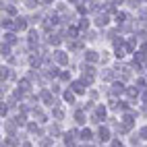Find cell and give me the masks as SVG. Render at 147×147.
I'll return each instance as SVG.
<instances>
[{
    "label": "cell",
    "mask_w": 147,
    "mask_h": 147,
    "mask_svg": "<svg viewBox=\"0 0 147 147\" xmlns=\"http://www.w3.org/2000/svg\"><path fill=\"white\" fill-rule=\"evenodd\" d=\"M40 100H42L44 104H50V106H56V104H58L54 97H52V93H50V91H42V93H40Z\"/></svg>",
    "instance_id": "6da1fadb"
},
{
    "label": "cell",
    "mask_w": 147,
    "mask_h": 147,
    "mask_svg": "<svg viewBox=\"0 0 147 147\" xmlns=\"http://www.w3.org/2000/svg\"><path fill=\"white\" fill-rule=\"evenodd\" d=\"M104 118H106V108L104 106H97L95 108V114H93V120L95 122H102Z\"/></svg>",
    "instance_id": "7a4b0ae2"
},
{
    "label": "cell",
    "mask_w": 147,
    "mask_h": 147,
    "mask_svg": "<svg viewBox=\"0 0 147 147\" xmlns=\"http://www.w3.org/2000/svg\"><path fill=\"white\" fill-rule=\"evenodd\" d=\"M122 91H124V85H122V83H114L112 89H110V97H116V95L122 93Z\"/></svg>",
    "instance_id": "3957f363"
},
{
    "label": "cell",
    "mask_w": 147,
    "mask_h": 147,
    "mask_svg": "<svg viewBox=\"0 0 147 147\" xmlns=\"http://www.w3.org/2000/svg\"><path fill=\"white\" fill-rule=\"evenodd\" d=\"M54 60H56L58 64H66V62H68V56H66L64 52H54Z\"/></svg>",
    "instance_id": "277c9868"
},
{
    "label": "cell",
    "mask_w": 147,
    "mask_h": 147,
    "mask_svg": "<svg viewBox=\"0 0 147 147\" xmlns=\"http://www.w3.org/2000/svg\"><path fill=\"white\" fill-rule=\"evenodd\" d=\"M108 21H110V19H108V15H106V13H100V15H97V17H95V23H97V25H100V27H104V25H108Z\"/></svg>",
    "instance_id": "5b68a950"
},
{
    "label": "cell",
    "mask_w": 147,
    "mask_h": 147,
    "mask_svg": "<svg viewBox=\"0 0 147 147\" xmlns=\"http://www.w3.org/2000/svg\"><path fill=\"white\" fill-rule=\"evenodd\" d=\"M29 64H31L33 68H37V66L42 64V56H37V54H31V56H29Z\"/></svg>",
    "instance_id": "8992f818"
},
{
    "label": "cell",
    "mask_w": 147,
    "mask_h": 147,
    "mask_svg": "<svg viewBox=\"0 0 147 147\" xmlns=\"http://www.w3.org/2000/svg\"><path fill=\"white\" fill-rule=\"evenodd\" d=\"M97 137H100L102 141H108V139H110V131H108L106 126H100V131H97Z\"/></svg>",
    "instance_id": "52a82bcc"
},
{
    "label": "cell",
    "mask_w": 147,
    "mask_h": 147,
    "mask_svg": "<svg viewBox=\"0 0 147 147\" xmlns=\"http://www.w3.org/2000/svg\"><path fill=\"white\" fill-rule=\"evenodd\" d=\"M85 91V83L83 81H75L73 83V93H83Z\"/></svg>",
    "instance_id": "ba28073f"
},
{
    "label": "cell",
    "mask_w": 147,
    "mask_h": 147,
    "mask_svg": "<svg viewBox=\"0 0 147 147\" xmlns=\"http://www.w3.org/2000/svg\"><path fill=\"white\" fill-rule=\"evenodd\" d=\"M15 29H17V31H23V29H27V21L19 17L17 21H15Z\"/></svg>",
    "instance_id": "9c48e42d"
},
{
    "label": "cell",
    "mask_w": 147,
    "mask_h": 147,
    "mask_svg": "<svg viewBox=\"0 0 147 147\" xmlns=\"http://www.w3.org/2000/svg\"><path fill=\"white\" fill-rule=\"evenodd\" d=\"M85 58H87L89 62H97V60H100V56H97V52H93V50L85 52Z\"/></svg>",
    "instance_id": "30bf717a"
},
{
    "label": "cell",
    "mask_w": 147,
    "mask_h": 147,
    "mask_svg": "<svg viewBox=\"0 0 147 147\" xmlns=\"http://www.w3.org/2000/svg\"><path fill=\"white\" fill-rule=\"evenodd\" d=\"M0 71H2V73H0V75H2V81H6V79H13V77H15V75L11 73V68H4V66H2Z\"/></svg>",
    "instance_id": "8fae6325"
},
{
    "label": "cell",
    "mask_w": 147,
    "mask_h": 147,
    "mask_svg": "<svg viewBox=\"0 0 147 147\" xmlns=\"http://www.w3.org/2000/svg\"><path fill=\"white\" fill-rule=\"evenodd\" d=\"M75 135H77L75 131L66 133V137H64V143H66V145H73V143H75Z\"/></svg>",
    "instance_id": "7c38bea8"
},
{
    "label": "cell",
    "mask_w": 147,
    "mask_h": 147,
    "mask_svg": "<svg viewBox=\"0 0 147 147\" xmlns=\"http://www.w3.org/2000/svg\"><path fill=\"white\" fill-rule=\"evenodd\" d=\"M29 44H31V48H35V44H37V31H29Z\"/></svg>",
    "instance_id": "4fadbf2b"
},
{
    "label": "cell",
    "mask_w": 147,
    "mask_h": 147,
    "mask_svg": "<svg viewBox=\"0 0 147 147\" xmlns=\"http://www.w3.org/2000/svg\"><path fill=\"white\" fill-rule=\"evenodd\" d=\"M48 42H50L52 46H58V44H60V37L54 35V33H50V35H48Z\"/></svg>",
    "instance_id": "5bb4252c"
},
{
    "label": "cell",
    "mask_w": 147,
    "mask_h": 147,
    "mask_svg": "<svg viewBox=\"0 0 147 147\" xmlns=\"http://www.w3.org/2000/svg\"><path fill=\"white\" fill-rule=\"evenodd\" d=\"M126 93H129V97H137V95H139V87H129Z\"/></svg>",
    "instance_id": "9a60e30c"
},
{
    "label": "cell",
    "mask_w": 147,
    "mask_h": 147,
    "mask_svg": "<svg viewBox=\"0 0 147 147\" xmlns=\"http://www.w3.org/2000/svg\"><path fill=\"white\" fill-rule=\"evenodd\" d=\"M33 114H35V118L40 120V122H46V114H44L42 110H37V108H35V112H33Z\"/></svg>",
    "instance_id": "2e32d148"
},
{
    "label": "cell",
    "mask_w": 147,
    "mask_h": 147,
    "mask_svg": "<svg viewBox=\"0 0 147 147\" xmlns=\"http://www.w3.org/2000/svg\"><path fill=\"white\" fill-rule=\"evenodd\" d=\"M19 89H21V91H29V81H27V79L19 81Z\"/></svg>",
    "instance_id": "e0dca14e"
},
{
    "label": "cell",
    "mask_w": 147,
    "mask_h": 147,
    "mask_svg": "<svg viewBox=\"0 0 147 147\" xmlns=\"http://www.w3.org/2000/svg\"><path fill=\"white\" fill-rule=\"evenodd\" d=\"M102 77H104L106 81H110V79H114V73H112V68H108V71H104V73H102Z\"/></svg>",
    "instance_id": "ac0fdd59"
},
{
    "label": "cell",
    "mask_w": 147,
    "mask_h": 147,
    "mask_svg": "<svg viewBox=\"0 0 147 147\" xmlns=\"http://www.w3.org/2000/svg\"><path fill=\"white\" fill-rule=\"evenodd\" d=\"M4 42H6V46H8V44H15L17 37H15L13 33H6V35H4Z\"/></svg>",
    "instance_id": "d6986e66"
},
{
    "label": "cell",
    "mask_w": 147,
    "mask_h": 147,
    "mask_svg": "<svg viewBox=\"0 0 147 147\" xmlns=\"http://www.w3.org/2000/svg\"><path fill=\"white\" fill-rule=\"evenodd\" d=\"M145 60V52H135V62L139 64V62H143Z\"/></svg>",
    "instance_id": "ffe728a7"
},
{
    "label": "cell",
    "mask_w": 147,
    "mask_h": 147,
    "mask_svg": "<svg viewBox=\"0 0 147 147\" xmlns=\"http://www.w3.org/2000/svg\"><path fill=\"white\" fill-rule=\"evenodd\" d=\"M0 52H2V56H6V58H8V56H11V48H8L6 44H2V48H0Z\"/></svg>",
    "instance_id": "44dd1931"
},
{
    "label": "cell",
    "mask_w": 147,
    "mask_h": 147,
    "mask_svg": "<svg viewBox=\"0 0 147 147\" xmlns=\"http://www.w3.org/2000/svg\"><path fill=\"white\" fill-rule=\"evenodd\" d=\"M81 139H85V141H89V139H91V131H89V129H85V131H81Z\"/></svg>",
    "instance_id": "7402d4cb"
},
{
    "label": "cell",
    "mask_w": 147,
    "mask_h": 147,
    "mask_svg": "<svg viewBox=\"0 0 147 147\" xmlns=\"http://www.w3.org/2000/svg\"><path fill=\"white\" fill-rule=\"evenodd\" d=\"M64 100L73 104V102H75V93H73V91H64Z\"/></svg>",
    "instance_id": "603a6c76"
},
{
    "label": "cell",
    "mask_w": 147,
    "mask_h": 147,
    "mask_svg": "<svg viewBox=\"0 0 147 147\" xmlns=\"http://www.w3.org/2000/svg\"><path fill=\"white\" fill-rule=\"evenodd\" d=\"M66 35H68V42H71L73 37L77 35V29H75V27H68V31H66Z\"/></svg>",
    "instance_id": "cb8c5ba5"
},
{
    "label": "cell",
    "mask_w": 147,
    "mask_h": 147,
    "mask_svg": "<svg viewBox=\"0 0 147 147\" xmlns=\"http://www.w3.org/2000/svg\"><path fill=\"white\" fill-rule=\"evenodd\" d=\"M54 116H56L58 120H62V118H64V112L60 110V108H54Z\"/></svg>",
    "instance_id": "d4e9b609"
},
{
    "label": "cell",
    "mask_w": 147,
    "mask_h": 147,
    "mask_svg": "<svg viewBox=\"0 0 147 147\" xmlns=\"http://www.w3.org/2000/svg\"><path fill=\"white\" fill-rule=\"evenodd\" d=\"M68 46H71L73 50H81V48H83V44H81V42H68Z\"/></svg>",
    "instance_id": "484cf974"
},
{
    "label": "cell",
    "mask_w": 147,
    "mask_h": 147,
    "mask_svg": "<svg viewBox=\"0 0 147 147\" xmlns=\"http://www.w3.org/2000/svg\"><path fill=\"white\" fill-rule=\"evenodd\" d=\"M124 52H126V48H124V46L116 48V58H122V56H124Z\"/></svg>",
    "instance_id": "4316f807"
},
{
    "label": "cell",
    "mask_w": 147,
    "mask_h": 147,
    "mask_svg": "<svg viewBox=\"0 0 147 147\" xmlns=\"http://www.w3.org/2000/svg\"><path fill=\"white\" fill-rule=\"evenodd\" d=\"M75 120H77V122H85V114H83V112L79 110V112L75 114Z\"/></svg>",
    "instance_id": "83f0119b"
},
{
    "label": "cell",
    "mask_w": 147,
    "mask_h": 147,
    "mask_svg": "<svg viewBox=\"0 0 147 147\" xmlns=\"http://www.w3.org/2000/svg\"><path fill=\"white\" fill-rule=\"evenodd\" d=\"M15 122H17V124H25V112H21V114H19L17 118H15Z\"/></svg>",
    "instance_id": "f1b7e54d"
},
{
    "label": "cell",
    "mask_w": 147,
    "mask_h": 147,
    "mask_svg": "<svg viewBox=\"0 0 147 147\" xmlns=\"http://www.w3.org/2000/svg\"><path fill=\"white\" fill-rule=\"evenodd\" d=\"M89 29V21L87 19H81V31H87Z\"/></svg>",
    "instance_id": "f546056e"
},
{
    "label": "cell",
    "mask_w": 147,
    "mask_h": 147,
    "mask_svg": "<svg viewBox=\"0 0 147 147\" xmlns=\"http://www.w3.org/2000/svg\"><path fill=\"white\" fill-rule=\"evenodd\" d=\"M116 21H118V25L124 23V21H126V15H124V13H118V15H116Z\"/></svg>",
    "instance_id": "4dcf8cb0"
},
{
    "label": "cell",
    "mask_w": 147,
    "mask_h": 147,
    "mask_svg": "<svg viewBox=\"0 0 147 147\" xmlns=\"http://www.w3.org/2000/svg\"><path fill=\"white\" fill-rule=\"evenodd\" d=\"M6 13H8V15H17V8H15L13 4H6Z\"/></svg>",
    "instance_id": "1f68e13d"
},
{
    "label": "cell",
    "mask_w": 147,
    "mask_h": 147,
    "mask_svg": "<svg viewBox=\"0 0 147 147\" xmlns=\"http://www.w3.org/2000/svg\"><path fill=\"white\" fill-rule=\"evenodd\" d=\"M29 131H31V133H40V129H37V124H35V122L29 124Z\"/></svg>",
    "instance_id": "d6a6232c"
},
{
    "label": "cell",
    "mask_w": 147,
    "mask_h": 147,
    "mask_svg": "<svg viewBox=\"0 0 147 147\" xmlns=\"http://www.w3.org/2000/svg\"><path fill=\"white\" fill-rule=\"evenodd\" d=\"M77 11H79L81 15H85V13H87V6H85V4H79V6H77Z\"/></svg>",
    "instance_id": "836d02e7"
},
{
    "label": "cell",
    "mask_w": 147,
    "mask_h": 147,
    "mask_svg": "<svg viewBox=\"0 0 147 147\" xmlns=\"http://www.w3.org/2000/svg\"><path fill=\"white\" fill-rule=\"evenodd\" d=\"M112 147H124V145H122L120 139H114V141H112Z\"/></svg>",
    "instance_id": "e575fe53"
},
{
    "label": "cell",
    "mask_w": 147,
    "mask_h": 147,
    "mask_svg": "<svg viewBox=\"0 0 147 147\" xmlns=\"http://www.w3.org/2000/svg\"><path fill=\"white\" fill-rule=\"evenodd\" d=\"M6 131H8V133H13V131H15V124H13L11 120H8V122H6Z\"/></svg>",
    "instance_id": "d590c367"
},
{
    "label": "cell",
    "mask_w": 147,
    "mask_h": 147,
    "mask_svg": "<svg viewBox=\"0 0 147 147\" xmlns=\"http://www.w3.org/2000/svg\"><path fill=\"white\" fill-rule=\"evenodd\" d=\"M139 135H141V137H143V139H147V126H143V129H141V131H139Z\"/></svg>",
    "instance_id": "8d00e7d4"
},
{
    "label": "cell",
    "mask_w": 147,
    "mask_h": 147,
    "mask_svg": "<svg viewBox=\"0 0 147 147\" xmlns=\"http://www.w3.org/2000/svg\"><path fill=\"white\" fill-rule=\"evenodd\" d=\"M58 133H60V131H58V126H52V129H50V135H58Z\"/></svg>",
    "instance_id": "74e56055"
},
{
    "label": "cell",
    "mask_w": 147,
    "mask_h": 147,
    "mask_svg": "<svg viewBox=\"0 0 147 147\" xmlns=\"http://www.w3.org/2000/svg\"><path fill=\"white\" fill-rule=\"evenodd\" d=\"M40 145H42V147H48V145H50V139H42Z\"/></svg>",
    "instance_id": "f35d334b"
},
{
    "label": "cell",
    "mask_w": 147,
    "mask_h": 147,
    "mask_svg": "<svg viewBox=\"0 0 147 147\" xmlns=\"http://www.w3.org/2000/svg\"><path fill=\"white\" fill-rule=\"evenodd\" d=\"M143 102L147 104V91H143Z\"/></svg>",
    "instance_id": "ab89813d"
},
{
    "label": "cell",
    "mask_w": 147,
    "mask_h": 147,
    "mask_svg": "<svg viewBox=\"0 0 147 147\" xmlns=\"http://www.w3.org/2000/svg\"><path fill=\"white\" fill-rule=\"evenodd\" d=\"M21 147H31V143H23V145H21Z\"/></svg>",
    "instance_id": "60d3db41"
},
{
    "label": "cell",
    "mask_w": 147,
    "mask_h": 147,
    "mask_svg": "<svg viewBox=\"0 0 147 147\" xmlns=\"http://www.w3.org/2000/svg\"><path fill=\"white\" fill-rule=\"evenodd\" d=\"M85 147H93V145H85Z\"/></svg>",
    "instance_id": "b9f144b4"
}]
</instances>
